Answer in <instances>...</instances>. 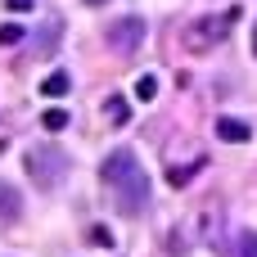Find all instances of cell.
Returning <instances> with one entry per match:
<instances>
[{
    "label": "cell",
    "instance_id": "12",
    "mask_svg": "<svg viewBox=\"0 0 257 257\" xmlns=\"http://www.w3.org/2000/svg\"><path fill=\"white\" fill-rule=\"evenodd\" d=\"M104 113H108L113 122H126V117H131V108H126L122 99H108V104H104Z\"/></svg>",
    "mask_w": 257,
    "mask_h": 257
},
{
    "label": "cell",
    "instance_id": "1",
    "mask_svg": "<svg viewBox=\"0 0 257 257\" xmlns=\"http://www.w3.org/2000/svg\"><path fill=\"white\" fill-rule=\"evenodd\" d=\"M99 181H104L108 203L122 217H145V208L154 199V185H149V172L140 167V158L131 149H113L104 158V167H99Z\"/></svg>",
    "mask_w": 257,
    "mask_h": 257
},
{
    "label": "cell",
    "instance_id": "16",
    "mask_svg": "<svg viewBox=\"0 0 257 257\" xmlns=\"http://www.w3.org/2000/svg\"><path fill=\"white\" fill-rule=\"evenodd\" d=\"M86 5H104V0H86Z\"/></svg>",
    "mask_w": 257,
    "mask_h": 257
},
{
    "label": "cell",
    "instance_id": "13",
    "mask_svg": "<svg viewBox=\"0 0 257 257\" xmlns=\"http://www.w3.org/2000/svg\"><path fill=\"white\" fill-rule=\"evenodd\" d=\"M90 244H99V248H108V244H113V235H108V226H90Z\"/></svg>",
    "mask_w": 257,
    "mask_h": 257
},
{
    "label": "cell",
    "instance_id": "11",
    "mask_svg": "<svg viewBox=\"0 0 257 257\" xmlns=\"http://www.w3.org/2000/svg\"><path fill=\"white\" fill-rule=\"evenodd\" d=\"M23 36H27V32H23V23H5V27H0V45H18Z\"/></svg>",
    "mask_w": 257,
    "mask_h": 257
},
{
    "label": "cell",
    "instance_id": "2",
    "mask_svg": "<svg viewBox=\"0 0 257 257\" xmlns=\"http://www.w3.org/2000/svg\"><path fill=\"white\" fill-rule=\"evenodd\" d=\"M68 154L59 149V145H32L27 154H23V167H27V176H32V185H41V190H54V185H63V176H68Z\"/></svg>",
    "mask_w": 257,
    "mask_h": 257
},
{
    "label": "cell",
    "instance_id": "6",
    "mask_svg": "<svg viewBox=\"0 0 257 257\" xmlns=\"http://www.w3.org/2000/svg\"><path fill=\"white\" fill-rule=\"evenodd\" d=\"M68 86H72L68 72H50V77L41 81V95H45V99H59V95H68Z\"/></svg>",
    "mask_w": 257,
    "mask_h": 257
},
{
    "label": "cell",
    "instance_id": "15",
    "mask_svg": "<svg viewBox=\"0 0 257 257\" xmlns=\"http://www.w3.org/2000/svg\"><path fill=\"white\" fill-rule=\"evenodd\" d=\"M253 54H257V23H253Z\"/></svg>",
    "mask_w": 257,
    "mask_h": 257
},
{
    "label": "cell",
    "instance_id": "7",
    "mask_svg": "<svg viewBox=\"0 0 257 257\" xmlns=\"http://www.w3.org/2000/svg\"><path fill=\"white\" fill-rule=\"evenodd\" d=\"M199 167H203V158H194V163H181V167H172V172H167V185H176V190H181V185H190V181L199 176Z\"/></svg>",
    "mask_w": 257,
    "mask_h": 257
},
{
    "label": "cell",
    "instance_id": "4",
    "mask_svg": "<svg viewBox=\"0 0 257 257\" xmlns=\"http://www.w3.org/2000/svg\"><path fill=\"white\" fill-rule=\"evenodd\" d=\"M145 18H136V14H126V18H117V23H108V32H104V45L113 50V54H136L140 50V41H145Z\"/></svg>",
    "mask_w": 257,
    "mask_h": 257
},
{
    "label": "cell",
    "instance_id": "9",
    "mask_svg": "<svg viewBox=\"0 0 257 257\" xmlns=\"http://www.w3.org/2000/svg\"><path fill=\"white\" fill-rule=\"evenodd\" d=\"M136 99H158V77H154V72H145V77L136 81Z\"/></svg>",
    "mask_w": 257,
    "mask_h": 257
},
{
    "label": "cell",
    "instance_id": "8",
    "mask_svg": "<svg viewBox=\"0 0 257 257\" xmlns=\"http://www.w3.org/2000/svg\"><path fill=\"white\" fill-rule=\"evenodd\" d=\"M235 257H257V230H239L235 235Z\"/></svg>",
    "mask_w": 257,
    "mask_h": 257
},
{
    "label": "cell",
    "instance_id": "10",
    "mask_svg": "<svg viewBox=\"0 0 257 257\" xmlns=\"http://www.w3.org/2000/svg\"><path fill=\"white\" fill-rule=\"evenodd\" d=\"M41 126H45V131H63V126H68V113H63V108H45V113H41Z\"/></svg>",
    "mask_w": 257,
    "mask_h": 257
},
{
    "label": "cell",
    "instance_id": "14",
    "mask_svg": "<svg viewBox=\"0 0 257 257\" xmlns=\"http://www.w3.org/2000/svg\"><path fill=\"white\" fill-rule=\"evenodd\" d=\"M32 5H36V0H5V9H9V14H27Z\"/></svg>",
    "mask_w": 257,
    "mask_h": 257
},
{
    "label": "cell",
    "instance_id": "5",
    "mask_svg": "<svg viewBox=\"0 0 257 257\" xmlns=\"http://www.w3.org/2000/svg\"><path fill=\"white\" fill-rule=\"evenodd\" d=\"M217 136H221L226 145H248V140H253V126L239 122V117H217Z\"/></svg>",
    "mask_w": 257,
    "mask_h": 257
},
{
    "label": "cell",
    "instance_id": "3",
    "mask_svg": "<svg viewBox=\"0 0 257 257\" xmlns=\"http://www.w3.org/2000/svg\"><path fill=\"white\" fill-rule=\"evenodd\" d=\"M235 18H239V9H221V14H203V18H194V23L185 27V45H190L194 54L217 50V45L235 32Z\"/></svg>",
    "mask_w": 257,
    "mask_h": 257
}]
</instances>
